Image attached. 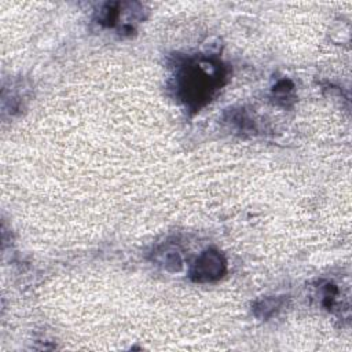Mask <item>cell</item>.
Returning <instances> with one entry per match:
<instances>
[{
    "label": "cell",
    "mask_w": 352,
    "mask_h": 352,
    "mask_svg": "<svg viewBox=\"0 0 352 352\" xmlns=\"http://www.w3.org/2000/svg\"><path fill=\"white\" fill-rule=\"evenodd\" d=\"M219 84L220 72L217 67L209 72L201 63H194L182 72L179 89L186 103L199 106L212 96Z\"/></svg>",
    "instance_id": "6da1fadb"
},
{
    "label": "cell",
    "mask_w": 352,
    "mask_h": 352,
    "mask_svg": "<svg viewBox=\"0 0 352 352\" xmlns=\"http://www.w3.org/2000/svg\"><path fill=\"white\" fill-rule=\"evenodd\" d=\"M226 272V260L216 250L204 252L191 270V278L197 282H210L221 278Z\"/></svg>",
    "instance_id": "7a4b0ae2"
},
{
    "label": "cell",
    "mask_w": 352,
    "mask_h": 352,
    "mask_svg": "<svg viewBox=\"0 0 352 352\" xmlns=\"http://www.w3.org/2000/svg\"><path fill=\"white\" fill-rule=\"evenodd\" d=\"M157 256V261L160 264H162L165 268H173V270H179L180 264H182V258H180V253L170 246H165L162 248V250L155 253Z\"/></svg>",
    "instance_id": "3957f363"
}]
</instances>
